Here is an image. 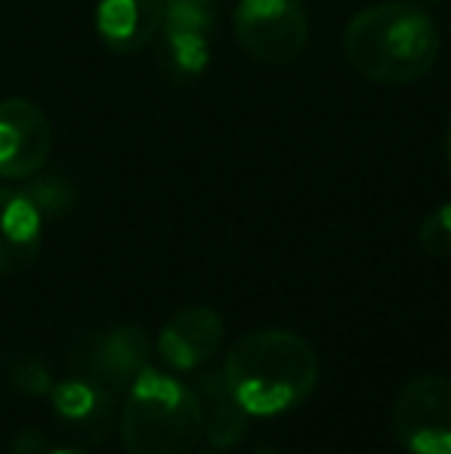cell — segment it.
I'll use <instances>...</instances> for the list:
<instances>
[{
	"label": "cell",
	"mask_w": 451,
	"mask_h": 454,
	"mask_svg": "<svg viewBox=\"0 0 451 454\" xmlns=\"http://www.w3.org/2000/svg\"><path fill=\"white\" fill-rule=\"evenodd\" d=\"M50 445L47 439H43V433L37 430H25L16 436V442H12V454H47Z\"/></svg>",
	"instance_id": "17"
},
{
	"label": "cell",
	"mask_w": 451,
	"mask_h": 454,
	"mask_svg": "<svg viewBox=\"0 0 451 454\" xmlns=\"http://www.w3.org/2000/svg\"><path fill=\"white\" fill-rule=\"evenodd\" d=\"M6 374H10V383L19 389V393L50 395V389H53V374H50L47 362L35 359V356H22V359L10 362Z\"/></svg>",
	"instance_id": "14"
},
{
	"label": "cell",
	"mask_w": 451,
	"mask_h": 454,
	"mask_svg": "<svg viewBox=\"0 0 451 454\" xmlns=\"http://www.w3.org/2000/svg\"><path fill=\"white\" fill-rule=\"evenodd\" d=\"M28 198L35 201V207L41 210L43 216H59L66 214L74 204V192L72 185L59 176H47V180H37L35 185H28Z\"/></svg>",
	"instance_id": "15"
},
{
	"label": "cell",
	"mask_w": 451,
	"mask_h": 454,
	"mask_svg": "<svg viewBox=\"0 0 451 454\" xmlns=\"http://www.w3.org/2000/svg\"><path fill=\"white\" fill-rule=\"evenodd\" d=\"M47 454H90V451H84V449H50Z\"/></svg>",
	"instance_id": "18"
},
{
	"label": "cell",
	"mask_w": 451,
	"mask_h": 454,
	"mask_svg": "<svg viewBox=\"0 0 451 454\" xmlns=\"http://www.w3.org/2000/svg\"><path fill=\"white\" fill-rule=\"evenodd\" d=\"M253 454H282V451H278V449H272V445H260V449L253 451Z\"/></svg>",
	"instance_id": "20"
},
{
	"label": "cell",
	"mask_w": 451,
	"mask_h": 454,
	"mask_svg": "<svg viewBox=\"0 0 451 454\" xmlns=\"http://www.w3.org/2000/svg\"><path fill=\"white\" fill-rule=\"evenodd\" d=\"M319 353L307 337L284 328H257L232 343L223 377L251 418L288 414L313 395L319 383Z\"/></svg>",
	"instance_id": "1"
},
{
	"label": "cell",
	"mask_w": 451,
	"mask_h": 454,
	"mask_svg": "<svg viewBox=\"0 0 451 454\" xmlns=\"http://www.w3.org/2000/svg\"><path fill=\"white\" fill-rule=\"evenodd\" d=\"M198 4H214V0H198Z\"/></svg>",
	"instance_id": "21"
},
{
	"label": "cell",
	"mask_w": 451,
	"mask_h": 454,
	"mask_svg": "<svg viewBox=\"0 0 451 454\" xmlns=\"http://www.w3.org/2000/svg\"><path fill=\"white\" fill-rule=\"evenodd\" d=\"M214 37H217V12L211 4L164 0L158 43H161V66L170 81L189 84L201 78L211 66Z\"/></svg>",
	"instance_id": "7"
},
{
	"label": "cell",
	"mask_w": 451,
	"mask_h": 454,
	"mask_svg": "<svg viewBox=\"0 0 451 454\" xmlns=\"http://www.w3.org/2000/svg\"><path fill=\"white\" fill-rule=\"evenodd\" d=\"M43 245V214L28 192L0 189V275L31 270Z\"/></svg>",
	"instance_id": "11"
},
{
	"label": "cell",
	"mask_w": 451,
	"mask_h": 454,
	"mask_svg": "<svg viewBox=\"0 0 451 454\" xmlns=\"http://www.w3.org/2000/svg\"><path fill=\"white\" fill-rule=\"evenodd\" d=\"M68 356H72L74 374L90 377L109 393L121 395L149 368L152 340L136 325H114V328L81 334Z\"/></svg>",
	"instance_id": "6"
},
{
	"label": "cell",
	"mask_w": 451,
	"mask_h": 454,
	"mask_svg": "<svg viewBox=\"0 0 451 454\" xmlns=\"http://www.w3.org/2000/svg\"><path fill=\"white\" fill-rule=\"evenodd\" d=\"M421 247L433 257L451 254V201L427 214V220L421 223Z\"/></svg>",
	"instance_id": "16"
},
{
	"label": "cell",
	"mask_w": 451,
	"mask_h": 454,
	"mask_svg": "<svg viewBox=\"0 0 451 454\" xmlns=\"http://www.w3.org/2000/svg\"><path fill=\"white\" fill-rule=\"evenodd\" d=\"M118 430L127 454H189L205 436V411L195 387L149 364L127 387Z\"/></svg>",
	"instance_id": "3"
},
{
	"label": "cell",
	"mask_w": 451,
	"mask_h": 454,
	"mask_svg": "<svg viewBox=\"0 0 451 454\" xmlns=\"http://www.w3.org/2000/svg\"><path fill=\"white\" fill-rule=\"evenodd\" d=\"M446 161L451 168V124H448V133H446Z\"/></svg>",
	"instance_id": "19"
},
{
	"label": "cell",
	"mask_w": 451,
	"mask_h": 454,
	"mask_svg": "<svg viewBox=\"0 0 451 454\" xmlns=\"http://www.w3.org/2000/svg\"><path fill=\"white\" fill-rule=\"evenodd\" d=\"M393 433L408 454H451V380L417 374L396 393Z\"/></svg>",
	"instance_id": "5"
},
{
	"label": "cell",
	"mask_w": 451,
	"mask_h": 454,
	"mask_svg": "<svg viewBox=\"0 0 451 454\" xmlns=\"http://www.w3.org/2000/svg\"><path fill=\"white\" fill-rule=\"evenodd\" d=\"M164 0H99L97 35L112 53L130 56L158 37Z\"/></svg>",
	"instance_id": "12"
},
{
	"label": "cell",
	"mask_w": 451,
	"mask_h": 454,
	"mask_svg": "<svg viewBox=\"0 0 451 454\" xmlns=\"http://www.w3.org/2000/svg\"><path fill=\"white\" fill-rule=\"evenodd\" d=\"M226 325L211 306H183L158 334V356L176 374L201 371L223 347Z\"/></svg>",
	"instance_id": "9"
},
{
	"label": "cell",
	"mask_w": 451,
	"mask_h": 454,
	"mask_svg": "<svg viewBox=\"0 0 451 454\" xmlns=\"http://www.w3.org/2000/svg\"><path fill=\"white\" fill-rule=\"evenodd\" d=\"M232 28L241 50L263 66H291L309 41V19L300 0H238Z\"/></svg>",
	"instance_id": "4"
},
{
	"label": "cell",
	"mask_w": 451,
	"mask_h": 454,
	"mask_svg": "<svg viewBox=\"0 0 451 454\" xmlns=\"http://www.w3.org/2000/svg\"><path fill=\"white\" fill-rule=\"evenodd\" d=\"M439 25L421 4L386 0L365 6L346 22L343 56L349 68L374 84H415L436 66Z\"/></svg>",
	"instance_id": "2"
},
{
	"label": "cell",
	"mask_w": 451,
	"mask_h": 454,
	"mask_svg": "<svg viewBox=\"0 0 451 454\" xmlns=\"http://www.w3.org/2000/svg\"><path fill=\"white\" fill-rule=\"evenodd\" d=\"M53 130L35 102L4 99L0 102V176L4 180H31L41 174L50 158Z\"/></svg>",
	"instance_id": "8"
},
{
	"label": "cell",
	"mask_w": 451,
	"mask_h": 454,
	"mask_svg": "<svg viewBox=\"0 0 451 454\" xmlns=\"http://www.w3.org/2000/svg\"><path fill=\"white\" fill-rule=\"evenodd\" d=\"M50 399H53L56 418H59L74 436L84 439V442H103L105 433L112 430L114 399H118V395L109 393L105 387H99L90 377L74 374L62 383H53Z\"/></svg>",
	"instance_id": "10"
},
{
	"label": "cell",
	"mask_w": 451,
	"mask_h": 454,
	"mask_svg": "<svg viewBox=\"0 0 451 454\" xmlns=\"http://www.w3.org/2000/svg\"><path fill=\"white\" fill-rule=\"evenodd\" d=\"M207 454H220V451H207Z\"/></svg>",
	"instance_id": "22"
},
{
	"label": "cell",
	"mask_w": 451,
	"mask_h": 454,
	"mask_svg": "<svg viewBox=\"0 0 451 454\" xmlns=\"http://www.w3.org/2000/svg\"><path fill=\"white\" fill-rule=\"evenodd\" d=\"M201 411H205V436L214 449H232L247 436V418L251 414L238 405L235 393L229 389L223 371H198L195 377Z\"/></svg>",
	"instance_id": "13"
}]
</instances>
